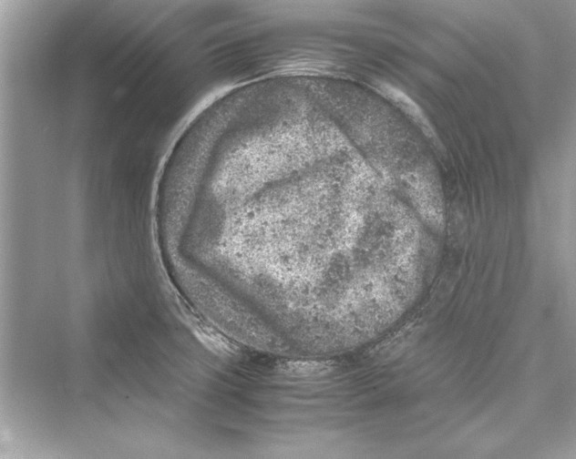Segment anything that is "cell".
Segmentation results:
<instances>
[{"label": "cell", "instance_id": "1", "mask_svg": "<svg viewBox=\"0 0 576 459\" xmlns=\"http://www.w3.org/2000/svg\"><path fill=\"white\" fill-rule=\"evenodd\" d=\"M374 87L383 97L389 99L396 107H398L404 113L406 114L423 131V133L434 143V145L441 148L442 145L431 125L428 118L426 117L421 107L406 94L398 89L397 87L383 82L375 81Z\"/></svg>", "mask_w": 576, "mask_h": 459}]
</instances>
